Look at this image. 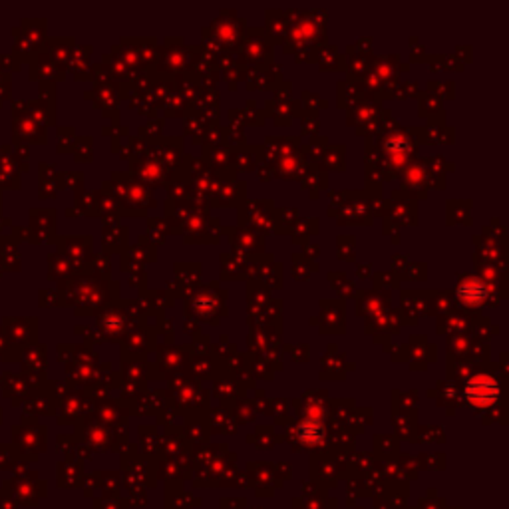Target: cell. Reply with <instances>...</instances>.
I'll return each instance as SVG.
<instances>
[{
    "mask_svg": "<svg viewBox=\"0 0 509 509\" xmlns=\"http://www.w3.org/2000/svg\"><path fill=\"white\" fill-rule=\"evenodd\" d=\"M466 394L475 406H489L499 398V384L489 376H475L468 384Z\"/></svg>",
    "mask_w": 509,
    "mask_h": 509,
    "instance_id": "6da1fadb",
    "label": "cell"
},
{
    "mask_svg": "<svg viewBox=\"0 0 509 509\" xmlns=\"http://www.w3.org/2000/svg\"><path fill=\"white\" fill-rule=\"evenodd\" d=\"M460 297L468 303V305H480L486 299V286L480 281H466L460 286Z\"/></svg>",
    "mask_w": 509,
    "mask_h": 509,
    "instance_id": "7a4b0ae2",
    "label": "cell"
},
{
    "mask_svg": "<svg viewBox=\"0 0 509 509\" xmlns=\"http://www.w3.org/2000/svg\"><path fill=\"white\" fill-rule=\"evenodd\" d=\"M301 440L305 444H316L323 440V426L316 422H305L301 426Z\"/></svg>",
    "mask_w": 509,
    "mask_h": 509,
    "instance_id": "3957f363",
    "label": "cell"
}]
</instances>
